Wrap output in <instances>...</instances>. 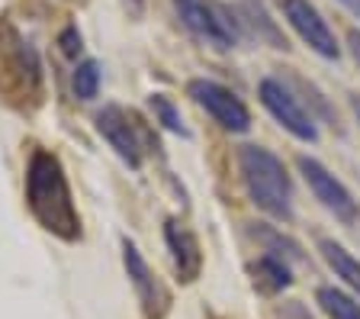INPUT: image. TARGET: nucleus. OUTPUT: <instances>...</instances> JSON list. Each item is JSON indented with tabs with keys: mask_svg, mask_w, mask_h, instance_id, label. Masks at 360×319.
<instances>
[{
	"mask_svg": "<svg viewBox=\"0 0 360 319\" xmlns=\"http://www.w3.org/2000/svg\"><path fill=\"white\" fill-rule=\"evenodd\" d=\"M26 204H30L32 216L39 226L52 236L65 239V242H77L81 239V213L75 206L71 187H68L65 168H61L58 155L36 149L26 165Z\"/></svg>",
	"mask_w": 360,
	"mask_h": 319,
	"instance_id": "nucleus-1",
	"label": "nucleus"
},
{
	"mask_svg": "<svg viewBox=\"0 0 360 319\" xmlns=\"http://www.w3.org/2000/svg\"><path fill=\"white\" fill-rule=\"evenodd\" d=\"M241 181L251 204L280 223L292 220V184L286 165L264 145H241L238 149Z\"/></svg>",
	"mask_w": 360,
	"mask_h": 319,
	"instance_id": "nucleus-2",
	"label": "nucleus"
},
{
	"mask_svg": "<svg viewBox=\"0 0 360 319\" xmlns=\"http://www.w3.org/2000/svg\"><path fill=\"white\" fill-rule=\"evenodd\" d=\"M97 132L110 142V149L126 161L129 168H142L145 155L151 149H158L155 136L148 132V126L142 123V116L126 110V106H103L97 113Z\"/></svg>",
	"mask_w": 360,
	"mask_h": 319,
	"instance_id": "nucleus-3",
	"label": "nucleus"
},
{
	"mask_svg": "<svg viewBox=\"0 0 360 319\" xmlns=\"http://www.w3.org/2000/svg\"><path fill=\"white\" fill-rule=\"evenodd\" d=\"M180 23L187 26L200 42L212 49H235L241 39V26L216 0H174Z\"/></svg>",
	"mask_w": 360,
	"mask_h": 319,
	"instance_id": "nucleus-4",
	"label": "nucleus"
},
{
	"mask_svg": "<svg viewBox=\"0 0 360 319\" xmlns=\"http://www.w3.org/2000/svg\"><path fill=\"white\" fill-rule=\"evenodd\" d=\"M257 97L267 106V113L283 126L290 136H296L300 142H315L319 139V130H315V120L306 106L300 104V97L286 87L283 77H264L257 84Z\"/></svg>",
	"mask_w": 360,
	"mask_h": 319,
	"instance_id": "nucleus-5",
	"label": "nucleus"
},
{
	"mask_svg": "<svg viewBox=\"0 0 360 319\" xmlns=\"http://www.w3.org/2000/svg\"><path fill=\"white\" fill-rule=\"evenodd\" d=\"M187 94L219 123V126H222V130H229V132L251 130V113H248V106L241 104L238 94L229 91L225 84L210 81V77H193V81L187 84Z\"/></svg>",
	"mask_w": 360,
	"mask_h": 319,
	"instance_id": "nucleus-6",
	"label": "nucleus"
},
{
	"mask_svg": "<svg viewBox=\"0 0 360 319\" xmlns=\"http://www.w3.org/2000/svg\"><path fill=\"white\" fill-rule=\"evenodd\" d=\"M296 168H300L302 181L309 184V190L315 194V200H319V204H322L328 213H335V220H341V223H354V220H357V216H360L357 200L351 197V190L338 181V177L331 175L322 161L312 158V155H300V158H296Z\"/></svg>",
	"mask_w": 360,
	"mask_h": 319,
	"instance_id": "nucleus-7",
	"label": "nucleus"
},
{
	"mask_svg": "<svg viewBox=\"0 0 360 319\" xmlns=\"http://www.w3.org/2000/svg\"><path fill=\"white\" fill-rule=\"evenodd\" d=\"M122 265H126V274L132 281L135 294H139V304H142V313L148 319H165L167 310H171V294L158 274L151 271V265L142 258V251L135 249V242L122 239Z\"/></svg>",
	"mask_w": 360,
	"mask_h": 319,
	"instance_id": "nucleus-8",
	"label": "nucleus"
},
{
	"mask_svg": "<svg viewBox=\"0 0 360 319\" xmlns=\"http://www.w3.org/2000/svg\"><path fill=\"white\" fill-rule=\"evenodd\" d=\"M280 10H283L286 23L292 26V32H296L312 52H319L322 58H338V55H341L335 32H331V26L322 20V13L315 10V4H309V0H280Z\"/></svg>",
	"mask_w": 360,
	"mask_h": 319,
	"instance_id": "nucleus-9",
	"label": "nucleus"
},
{
	"mask_svg": "<svg viewBox=\"0 0 360 319\" xmlns=\"http://www.w3.org/2000/svg\"><path fill=\"white\" fill-rule=\"evenodd\" d=\"M165 242H167V251H171V265H174V271H177V277L184 284H193L202 274V249H200V242H196V236L184 223L167 220Z\"/></svg>",
	"mask_w": 360,
	"mask_h": 319,
	"instance_id": "nucleus-10",
	"label": "nucleus"
},
{
	"mask_svg": "<svg viewBox=\"0 0 360 319\" xmlns=\"http://www.w3.org/2000/svg\"><path fill=\"white\" fill-rule=\"evenodd\" d=\"M248 274H251V284H255L257 294L264 296H274V294H283L286 287L292 284V271L283 258L277 255H261L257 261L248 265Z\"/></svg>",
	"mask_w": 360,
	"mask_h": 319,
	"instance_id": "nucleus-11",
	"label": "nucleus"
},
{
	"mask_svg": "<svg viewBox=\"0 0 360 319\" xmlns=\"http://www.w3.org/2000/svg\"><path fill=\"white\" fill-rule=\"evenodd\" d=\"M319 251H322L325 265L335 271V277H341L360 296V261L341 242H335V239H319Z\"/></svg>",
	"mask_w": 360,
	"mask_h": 319,
	"instance_id": "nucleus-12",
	"label": "nucleus"
},
{
	"mask_svg": "<svg viewBox=\"0 0 360 319\" xmlns=\"http://www.w3.org/2000/svg\"><path fill=\"white\" fill-rule=\"evenodd\" d=\"M315 300H319V310L328 319H360V300H354L345 290L319 287L315 290Z\"/></svg>",
	"mask_w": 360,
	"mask_h": 319,
	"instance_id": "nucleus-13",
	"label": "nucleus"
},
{
	"mask_svg": "<svg viewBox=\"0 0 360 319\" xmlns=\"http://www.w3.org/2000/svg\"><path fill=\"white\" fill-rule=\"evenodd\" d=\"M71 87H75V94L81 100H94L100 91V65L94 58L81 61L75 68V77H71Z\"/></svg>",
	"mask_w": 360,
	"mask_h": 319,
	"instance_id": "nucleus-14",
	"label": "nucleus"
},
{
	"mask_svg": "<svg viewBox=\"0 0 360 319\" xmlns=\"http://www.w3.org/2000/svg\"><path fill=\"white\" fill-rule=\"evenodd\" d=\"M151 110H155V120L165 126V130L177 132V136H190V130L184 126V120H180V110L174 106L171 97H165V94H155L151 97Z\"/></svg>",
	"mask_w": 360,
	"mask_h": 319,
	"instance_id": "nucleus-15",
	"label": "nucleus"
},
{
	"mask_svg": "<svg viewBox=\"0 0 360 319\" xmlns=\"http://www.w3.org/2000/svg\"><path fill=\"white\" fill-rule=\"evenodd\" d=\"M61 49H65V55L81 52V36H77V30H68L65 36H61Z\"/></svg>",
	"mask_w": 360,
	"mask_h": 319,
	"instance_id": "nucleus-16",
	"label": "nucleus"
},
{
	"mask_svg": "<svg viewBox=\"0 0 360 319\" xmlns=\"http://www.w3.org/2000/svg\"><path fill=\"white\" fill-rule=\"evenodd\" d=\"M347 46H351V55H354V61H357V68H360V30L347 32Z\"/></svg>",
	"mask_w": 360,
	"mask_h": 319,
	"instance_id": "nucleus-17",
	"label": "nucleus"
},
{
	"mask_svg": "<svg viewBox=\"0 0 360 319\" xmlns=\"http://www.w3.org/2000/svg\"><path fill=\"white\" fill-rule=\"evenodd\" d=\"M341 4H345V7L351 10V13H354V16H357V20H360V0H341Z\"/></svg>",
	"mask_w": 360,
	"mask_h": 319,
	"instance_id": "nucleus-18",
	"label": "nucleus"
},
{
	"mask_svg": "<svg viewBox=\"0 0 360 319\" xmlns=\"http://www.w3.org/2000/svg\"><path fill=\"white\" fill-rule=\"evenodd\" d=\"M351 110H354V116L360 120V94H351Z\"/></svg>",
	"mask_w": 360,
	"mask_h": 319,
	"instance_id": "nucleus-19",
	"label": "nucleus"
}]
</instances>
